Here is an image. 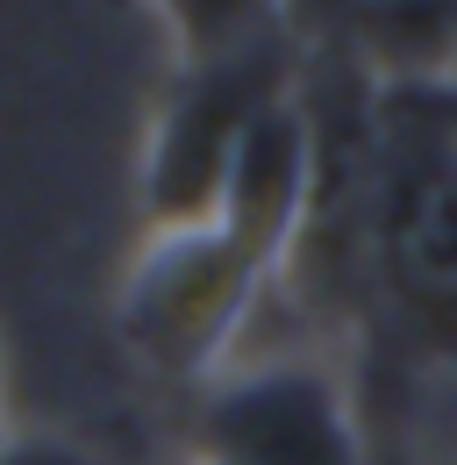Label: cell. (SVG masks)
Instances as JSON below:
<instances>
[{"label": "cell", "mask_w": 457, "mask_h": 465, "mask_svg": "<svg viewBox=\"0 0 457 465\" xmlns=\"http://www.w3.org/2000/svg\"><path fill=\"white\" fill-rule=\"evenodd\" d=\"M451 86H457V7H451Z\"/></svg>", "instance_id": "8992f818"}, {"label": "cell", "mask_w": 457, "mask_h": 465, "mask_svg": "<svg viewBox=\"0 0 457 465\" xmlns=\"http://www.w3.org/2000/svg\"><path fill=\"white\" fill-rule=\"evenodd\" d=\"M193 465H372V422L336 358L272 351L208 380Z\"/></svg>", "instance_id": "277c9868"}, {"label": "cell", "mask_w": 457, "mask_h": 465, "mask_svg": "<svg viewBox=\"0 0 457 465\" xmlns=\"http://www.w3.org/2000/svg\"><path fill=\"white\" fill-rule=\"evenodd\" d=\"M7 437H15V430H7V394H0V444H7Z\"/></svg>", "instance_id": "ba28073f"}, {"label": "cell", "mask_w": 457, "mask_h": 465, "mask_svg": "<svg viewBox=\"0 0 457 465\" xmlns=\"http://www.w3.org/2000/svg\"><path fill=\"white\" fill-rule=\"evenodd\" d=\"M372 315L457 365V86L379 79L372 101Z\"/></svg>", "instance_id": "7a4b0ae2"}, {"label": "cell", "mask_w": 457, "mask_h": 465, "mask_svg": "<svg viewBox=\"0 0 457 465\" xmlns=\"http://www.w3.org/2000/svg\"><path fill=\"white\" fill-rule=\"evenodd\" d=\"M372 465H400L394 451H386V444H379V437H372Z\"/></svg>", "instance_id": "52a82bcc"}, {"label": "cell", "mask_w": 457, "mask_h": 465, "mask_svg": "<svg viewBox=\"0 0 457 465\" xmlns=\"http://www.w3.org/2000/svg\"><path fill=\"white\" fill-rule=\"evenodd\" d=\"M300 86L293 36H279L272 15H222V36H186L179 72H171L151 151H143V208L151 236L158 230H193L215 215L228 186V165L250 136V122L272 101Z\"/></svg>", "instance_id": "3957f363"}, {"label": "cell", "mask_w": 457, "mask_h": 465, "mask_svg": "<svg viewBox=\"0 0 457 465\" xmlns=\"http://www.w3.org/2000/svg\"><path fill=\"white\" fill-rule=\"evenodd\" d=\"M307 165H315V136L293 86L250 122L215 215L193 230L143 236L114 293V330L151 372L208 387L215 372L236 365L243 322L258 315V301L279 287L293 258V236L307 215Z\"/></svg>", "instance_id": "6da1fadb"}, {"label": "cell", "mask_w": 457, "mask_h": 465, "mask_svg": "<svg viewBox=\"0 0 457 465\" xmlns=\"http://www.w3.org/2000/svg\"><path fill=\"white\" fill-rule=\"evenodd\" d=\"M0 465H108V459L86 451V444H72V437H7Z\"/></svg>", "instance_id": "5b68a950"}]
</instances>
